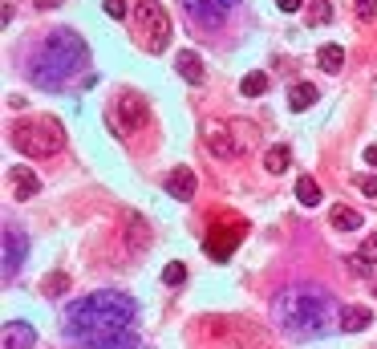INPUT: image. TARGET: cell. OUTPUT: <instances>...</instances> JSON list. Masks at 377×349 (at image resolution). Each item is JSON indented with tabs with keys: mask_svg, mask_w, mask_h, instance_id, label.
<instances>
[{
	"mask_svg": "<svg viewBox=\"0 0 377 349\" xmlns=\"http://www.w3.org/2000/svg\"><path fill=\"white\" fill-rule=\"evenodd\" d=\"M65 288H70V277H65V272H49V277L41 280V293H45V297H61Z\"/></svg>",
	"mask_w": 377,
	"mask_h": 349,
	"instance_id": "cell-23",
	"label": "cell"
},
{
	"mask_svg": "<svg viewBox=\"0 0 377 349\" xmlns=\"http://www.w3.org/2000/svg\"><path fill=\"white\" fill-rule=\"evenodd\" d=\"M183 280H187V264H183V260H170L163 268V284H183Z\"/></svg>",
	"mask_w": 377,
	"mask_h": 349,
	"instance_id": "cell-25",
	"label": "cell"
},
{
	"mask_svg": "<svg viewBox=\"0 0 377 349\" xmlns=\"http://www.w3.org/2000/svg\"><path fill=\"white\" fill-rule=\"evenodd\" d=\"M365 163L377 166V142H374V146H365Z\"/></svg>",
	"mask_w": 377,
	"mask_h": 349,
	"instance_id": "cell-31",
	"label": "cell"
},
{
	"mask_svg": "<svg viewBox=\"0 0 377 349\" xmlns=\"http://www.w3.org/2000/svg\"><path fill=\"white\" fill-rule=\"evenodd\" d=\"M232 134H236L232 122H207V150L215 159H239L243 155L239 139H232Z\"/></svg>",
	"mask_w": 377,
	"mask_h": 349,
	"instance_id": "cell-8",
	"label": "cell"
},
{
	"mask_svg": "<svg viewBox=\"0 0 377 349\" xmlns=\"http://www.w3.org/2000/svg\"><path fill=\"white\" fill-rule=\"evenodd\" d=\"M332 321V293L321 284H288L272 297V325L288 337H321Z\"/></svg>",
	"mask_w": 377,
	"mask_h": 349,
	"instance_id": "cell-2",
	"label": "cell"
},
{
	"mask_svg": "<svg viewBox=\"0 0 377 349\" xmlns=\"http://www.w3.org/2000/svg\"><path fill=\"white\" fill-rule=\"evenodd\" d=\"M102 8H106V17H114V21H122V17H126V0H106Z\"/></svg>",
	"mask_w": 377,
	"mask_h": 349,
	"instance_id": "cell-28",
	"label": "cell"
},
{
	"mask_svg": "<svg viewBox=\"0 0 377 349\" xmlns=\"http://www.w3.org/2000/svg\"><path fill=\"white\" fill-rule=\"evenodd\" d=\"M86 65V41L73 29H53L29 57V77L41 90H65Z\"/></svg>",
	"mask_w": 377,
	"mask_h": 349,
	"instance_id": "cell-3",
	"label": "cell"
},
{
	"mask_svg": "<svg viewBox=\"0 0 377 349\" xmlns=\"http://www.w3.org/2000/svg\"><path fill=\"white\" fill-rule=\"evenodd\" d=\"M65 337L81 349H138V304L118 288H97L65 309Z\"/></svg>",
	"mask_w": 377,
	"mask_h": 349,
	"instance_id": "cell-1",
	"label": "cell"
},
{
	"mask_svg": "<svg viewBox=\"0 0 377 349\" xmlns=\"http://www.w3.org/2000/svg\"><path fill=\"white\" fill-rule=\"evenodd\" d=\"M8 139H13V146L24 159H49V155H57L65 146V130L53 118H21L8 130Z\"/></svg>",
	"mask_w": 377,
	"mask_h": 349,
	"instance_id": "cell-4",
	"label": "cell"
},
{
	"mask_svg": "<svg viewBox=\"0 0 377 349\" xmlns=\"http://www.w3.org/2000/svg\"><path fill=\"white\" fill-rule=\"evenodd\" d=\"M308 21H312V24H329L332 21V4H329V0H312V4H308Z\"/></svg>",
	"mask_w": 377,
	"mask_h": 349,
	"instance_id": "cell-24",
	"label": "cell"
},
{
	"mask_svg": "<svg viewBox=\"0 0 377 349\" xmlns=\"http://www.w3.org/2000/svg\"><path fill=\"white\" fill-rule=\"evenodd\" d=\"M166 195H170V199H179V203H187L191 195H195V187H199V179H195V171H191V166H179V171H170V175H166Z\"/></svg>",
	"mask_w": 377,
	"mask_h": 349,
	"instance_id": "cell-11",
	"label": "cell"
},
{
	"mask_svg": "<svg viewBox=\"0 0 377 349\" xmlns=\"http://www.w3.org/2000/svg\"><path fill=\"white\" fill-rule=\"evenodd\" d=\"M236 4H239V0H183L187 17L199 24V29H223Z\"/></svg>",
	"mask_w": 377,
	"mask_h": 349,
	"instance_id": "cell-6",
	"label": "cell"
},
{
	"mask_svg": "<svg viewBox=\"0 0 377 349\" xmlns=\"http://www.w3.org/2000/svg\"><path fill=\"white\" fill-rule=\"evenodd\" d=\"M17 199H33V195H37V191H41V179H37V175H33V171H17Z\"/></svg>",
	"mask_w": 377,
	"mask_h": 349,
	"instance_id": "cell-20",
	"label": "cell"
},
{
	"mask_svg": "<svg viewBox=\"0 0 377 349\" xmlns=\"http://www.w3.org/2000/svg\"><path fill=\"white\" fill-rule=\"evenodd\" d=\"M175 70H179V77H183L187 86H203V77H207L203 57H199V53H191V49H183V53L175 57Z\"/></svg>",
	"mask_w": 377,
	"mask_h": 349,
	"instance_id": "cell-12",
	"label": "cell"
},
{
	"mask_svg": "<svg viewBox=\"0 0 377 349\" xmlns=\"http://www.w3.org/2000/svg\"><path fill=\"white\" fill-rule=\"evenodd\" d=\"M118 219H122V228H126V244H130V252H146V248H150V224L142 219L138 211H130V208H122Z\"/></svg>",
	"mask_w": 377,
	"mask_h": 349,
	"instance_id": "cell-10",
	"label": "cell"
},
{
	"mask_svg": "<svg viewBox=\"0 0 377 349\" xmlns=\"http://www.w3.org/2000/svg\"><path fill=\"white\" fill-rule=\"evenodd\" d=\"M4 280L17 277V268L24 264V252H29V244H24V232H17L13 224H4Z\"/></svg>",
	"mask_w": 377,
	"mask_h": 349,
	"instance_id": "cell-9",
	"label": "cell"
},
{
	"mask_svg": "<svg viewBox=\"0 0 377 349\" xmlns=\"http://www.w3.org/2000/svg\"><path fill=\"white\" fill-rule=\"evenodd\" d=\"M114 118H118V126L122 130H142L146 122H150V106H146V98L142 93H134V90H126V93H118L114 98Z\"/></svg>",
	"mask_w": 377,
	"mask_h": 349,
	"instance_id": "cell-7",
	"label": "cell"
},
{
	"mask_svg": "<svg viewBox=\"0 0 377 349\" xmlns=\"http://www.w3.org/2000/svg\"><path fill=\"white\" fill-rule=\"evenodd\" d=\"M37 4H41V8H53V4H61V0H37Z\"/></svg>",
	"mask_w": 377,
	"mask_h": 349,
	"instance_id": "cell-32",
	"label": "cell"
},
{
	"mask_svg": "<svg viewBox=\"0 0 377 349\" xmlns=\"http://www.w3.org/2000/svg\"><path fill=\"white\" fill-rule=\"evenodd\" d=\"M369 321H374V313H369L365 304H345V309L337 313L341 333H361V329H369Z\"/></svg>",
	"mask_w": 377,
	"mask_h": 349,
	"instance_id": "cell-13",
	"label": "cell"
},
{
	"mask_svg": "<svg viewBox=\"0 0 377 349\" xmlns=\"http://www.w3.org/2000/svg\"><path fill=\"white\" fill-rule=\"evenodd\" d=\"M316 61H321V70L325 73H341V65H345V49L337 45V41H329V45H321Z\"/></svg>",
	"mask_w": 377,
	"mask_h": 349,
	"instance_id": "cell-15",
	"label": "cell"
},
{
	"mask_svg": "<svg viewBox=\"0 0 377 349\" xmlns=\"http://www.w3.org/2000/svg\"><path fill=\"white\" fill-rule=\"evenodd\" d=\"M296 199H300L305 208H316V203H321V183H316L312 175H300V179H296Z\"/></svg>",
	"mask_w": 377,
	"mask_h": 349,
	"instance_id": "cell-18",
	"label": "cell"
},
{
	"mask_svg": "<svg viewBox=\"0 0 377 349\" xmlns=\"http://www.w3.org/2000/svg\"><path fill=\"white\" fill-rule=\"evenodd\" d=\"M276 8H280V13H296V8H300V0H276Z\"/></svg>",
	"mask_w": 377,
	"mask_h": 349,
	"instance_id": "cell-30",
	"label": "cell"
},
{
	"mask_svg": "<svg viewBox=\"0 0 377 349\" xmlns=\"http://www.w3.org/2000/svg\"><path fill=\"white\" fill-rule=\"evenodd\" d=\"M239 341H243V349H272V341H268V333L256 325H248L243 333H239Z\"/></svg>",
	"mask_w": 377,
	"mask_h": 349,
	"instance_id": "cell-22",
	"label": "cell"
},
{
	"mask_svg": "<svg viewBox=\"0 0 377 349\" xmlns=\"http://www.w3.org/2000/svg\"><path fill=\"white\" fill-rule=\"evenodd\" d=\"M288 163H292V150H288V146H268V150H264V171L284 175V171H288Z\"/></svg>",
	"mask_w": 377,
	"mask_h": 349,
	"instance_id": "cell-16",
	"label": "cell"
},
{
	"mask_svg": "<svg viewBox=\"0 0 377 349\" xmlns=\"http://www.w3.org/2000/svg\"><path fill=\"white\" fill-rule=\"evenodd\" d=\"M357 8V21H374L377 17V0H353Z\"/></svg>",
	"mask_w": 377,
	"mask_h": 349,
	"instance_id": "cell-26",
	"label": "cell"
},
{
	"mask_svg": "<svg viewBox=\"0 0 377 349\" xmlns=\"http://www.w3.org/2000/svg\"><path fill=\"white\" fill-rule=\"evenodd\" d=\"M33 341H37V333H33V325H24V321H8V325H4V337H0L4 349H29Z\"/></svg>",
	"mask_w": 377,
	"mask_h": 349,
	"instance_id": "cell-14",
	"label": "cell"
},
{
	"mask_svg": "<svg viewBox=\"0 0 377 349\" xmlns=\"http://www.w3.org/2000/svg\"><path fill=\"white\" fill-rule=\"evenodd\" d=\"M138 24L142 37H146V49L150 53H163L166 41H170V17L159 0H138Z\"/></svg>",
	"mask_w": 377,
	"mask_h": 349,
	"instance_id": "cell-5",
	"label": "cell"
},
{
	"mask_svg": "<svg viewBox=\"0 0 377 349\" xmlns=\"http://www.w3.org/2000/svg\"><path fill=\"white\" fill-rule=\"evenodd\" d=\"M361 191H365L369 199H377V179H361Z\"/></svg>",
	"mask_w": 377,
	"mask_h": 349,
	"instance_id": "cell-29",
	"label": "cell"
},
{
	"mask_svg": "<svg viewBox=\"0 0 377 349\" xmlns=\"http://www.w3.org/2000/svg\"><path fill=\"white\" fill-rule=\"evenodd\" d=\"M361 256H365V264H377V235H365V244H361Z\"/></svg>",
	"mask_w": 377,
	"mask_h": 349,
	"instance_id": "cell-27",
	"label": "cell"
},
{
	"mask_svg": "<svg viewBox=\"0 0 377 349\" xmlns=\"http://www.w3.org/2000/svg\"><path fill=\"white\" fill-rule=\"evenodd\" d=\"M239 93H243V98H259V93H268V73H248V77L239 82Z\"/></svg>",
	"mask_w": 377,
	"mask_h": 349,
	"instance_id": "cell-21",
	"label": "cell"
},
{
	"mask_svg": "<svg viewBox=\"0 0 377 349\" xmlns=\"http://www.w3.org/2000/svg\"><path fill=\"white\" fill-rule=\"evenodd\" d=\"M312 102H316V90H312L308 82H296V86L288 90V106H292V110H308Z\"/></svg>",
	"mask_w": 377,
	"mask_h": 349,
	"instance_id": "cell-19",
	"label": "cell"
},
{
	"mask_svg": "<svg viewBox=\"0 0 377 349\" xmlns=\"http://www.w3.org/2000/svg\"><path fill=\"white\" fill-rule=\"evenodd\" d=\"M332 228H337V232H357V228H361V224H365V219H361V211H353V208H332Z\"/></svg>",
	"mask_w": 377,
	"mask_h": 349,
	"instance_id": "cell-17",
	"label": "cell"
}]
</instances>
